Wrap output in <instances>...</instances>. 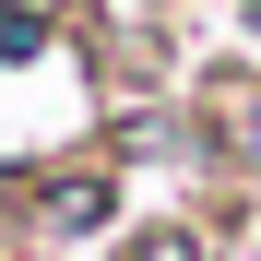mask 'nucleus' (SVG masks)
Wrapping results in <instances>:
<instances>
[{
  "label": "nucleus",
  "mask_w": 261,
  "mask_h": 261,
  "mask_svg": "<svg viewBox=\"0 0 261 261\" xmlns=\"http://www.w3.org/2000/svg\"><path fill=\"white\" fill-rule=\"evenodd\" d=\"M48 214H60V226H95V214H107V190H95V178H71V190H48Z\"/></svg>",
  "instance_id": "1"
},
{
  "label": "nucleus",
  "mask_w": 261,
  "mask_h": 261,
  "mask_svg": "<svg viewBox=\"0 0 261 261\" xmlns=\"http://www.w3.org/2000/svg\"><path fill=\"white\" fill-rule=\"evenodd\" d=\"M130 261H202L190 238H143V249H130Z\"/></svg>",
  "instance_id": "2"
}]
</instances>
